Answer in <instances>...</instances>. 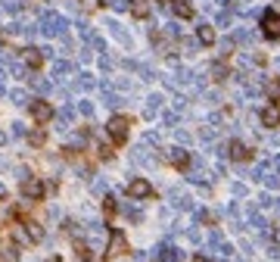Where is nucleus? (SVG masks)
<instances>
[{
    "mask_svg": "<svg viewBox=\"0 0 280 262\" xmlns=\"http://www.w3.org/2000/svg\"><path fill=\"white\" fill-rule=\"evenodd\" d=\"M128 131H131V119L128 116H112L106 122V135L112 138V144H128Z\"/></svg>",
    "mask_w": 280,
    "mask_h": 262,
    "instance_id": "nucleus-1",
    "label": "nucleus"
},
{
    "mask_svg": "<svg viewBox=\"0 0 280 262\" xmlns=\"http://www.w3.org/2000/svg\"><path fill=\"white\" fill-rule=\"evenodd\" d=\"M28 112H31V119H34L37 125H47V122L56 116L53 103H47V100H31V103H28Z\"/></svg>",
    "mask_w": 280,
    "mask_h": 262,
    "instance_id": "nucleus-2",
    "label": "nucleus"
},
{
    "mask_svg": "<svg viewBox=\"0 0 280 262\" xmlns=\"http://www.w3.org/2000/svg\"><path fill=\"white\" fill-rule=\"evenodd\" d=\"M122 253H128V237H125V231L112 228V231H109V247H106V256H109V259H116V256H122Z\"/></svg>",
    "mask_w": 280,
    "mask_h": 262,
    "instance_id": "nucleus-3",
    "label": "nucleus"
},
{
    "mask_svg": "<svg viewBox=\"0 0 280 262\" xmlns=\"http://www.w3.org/2000/svg\"><path fill=\"white\" fill-rule=\"evenodd\" d=\"M22 197L25 200H44V181L41 178H34V175H25L22 178Z\"/></svg>",
    "mask_w": 280,
    "mask_h": 262,
    "instance_id": "nucleus-4",
    "label": "nucleus"
},
{
    "mask_svg": "<svg viewBox=\"0 0 280 262\" xmlns=\"http://www.w3.org/2000/svg\"><path fill=\"white\" fill-rule=\"evenodd\" d=\"M261 31H265V37H271V41L280 37V13L277 10H265V16H261Z\"/></svg>",
    "mask_w": 280,
    "mask_h": 262,
    "instance_id": "nucleus-5",
    "label": "nucleus"
},
{
    "mask_svg": "<svg viewBox=\"0 0 280 262\" xmlns=\"http://www.w3.org/2000/svg\"><path fill=\"white\" fill-rule=\"evenodd\" d=\"M128 197H134V200H146V197H153V184H149L146 178H134L128 184Z\"/></svg>",
    "mask_w": 280,
    "mask_h": 262,
    "instance_id": "nucleus-6",
    "label": "nucleus"
},
{
    "mask_svg": "<svg viewBox=\"0 0 280 262\" xmlns=\"http://www.w3.org/2000/svg\"><path fill=\"white\" fill-rule=\"evenodd\" d=\"M228 156L237 159V162H243V159H252V150L246 144H240V141H231L228 144Z\"/></svg>",
    "mask_w": 280,
    "mask_h": 262,
    "instance_id": "nucleus-7",
    "label": "nucleus"
},
{
    "mask_svg": "<svg viewBox=\"0 0 280 262\" xmlns=\"http://www.w3.org/2000/svg\"><path fill=\"white\" fill-rule=\"evenodd\" d=\"M41 25H44V31H47V34H60V31L66 28V19H63V16H53V13H47Z\"/></svg>",
    "mask_w": 280,
    "mask_h": 262,
    "instance_id": "nucleus-8",
    "label": "nucleus"
},
{
    "mask_svg": "<svg viewBox=\"0 0 280 262\" xmlns=\"http://www.w3.org/2000/svg\"><path fill=\"white\" fill-rule=\"evenodd\" d=\"M168 162H172L175 168H187V165H190V153H187V150H181V147H175L172 153H168Z\"/></svg>",
    "mask_w": 280,
    "mask_h": 262,
    "instance_id": "nucleus-9",
    "label": "nucleus"
},
{
    "mask_svg": "<svg viewBox=\"0 0 280 262\" xmlns=\"http://www.w3.org/2000/svg\"><path fill=\"white\" fill-rule=\"evenodd\" d=\"M261 125H265V128H277L280 125V109L277 106H265V109H261Z\"/></svg>",
    "mask_w": 280,
    "mask_h": 262,
    "instance_id": "nucleus-10",
    "label": "nucleus"
},
{
    "mask_svg": "<svg viewBox=\"0 0 280 262\" xmlns=\"http://www.w3.org/2000/svg\"><path fill=\"white\" fill-rule=\"evenodd\" d=\"M172 7H175L178 19H193V16H196V10H193L190 0H172Z\"/></svg>",
    "mask_w": 280,
    "mask_h": 262,
    "instance_id": "nucleus-11",
    "label": "nucleus"
},
{
    "mask_svg": "<svg viewBox=\"0 0 280 262\" xmlns=\"http://www.w3.org/2000/svg\"><path fill=\"white\" fill-rule=\"evenodd\" d=\"M25 63H28L31 69H41V66H44V50L28 47V50H25Z\"/></svg>",
    "mask_w": 280,
    "mask_h": 262,
    "instance_id": "nucleus-12",
    "label": "nucleus"
},
{
    "mask_svg": "<svg viewBox=\"0 0 280 262\" xmlns=\"http://www.w3.org/2000/svg\"><path fill=\"white\" fill-rule=\"evenodd\" d=\"M22 228H25V234H28V240H31V243H41V240H44V228H41L37 222H25Z\"/></svg>",
    "mask_w": 280,
    "mask_h": 262,
    "instance_id": "nucleus-13",
    "label": "nucleus"
},
{
    "mask_svg": "<svg viewBox=\"0 0 280 262\" xmlns=\"http://www.w3.org/2000/svg\"><path fill=\"white\" fill-rule=\"evenodd\" d=\"M196 37H199V44L212 47V44H215V28H212V25H199V28H196Z\"/></svg>",
    "mask_w": 280,
    "mask_h": 262,
    "instance_id": "nucleus-14",
    "label": "nucleus"
},
{
    "mask_svg": "<svg viewBox=\"0 0 280 262\" xmlns=\"http://www.w3.org/2000/svg\"><path fill=\"white\" fill-rule=\"evenodd\" d=\"M131 16H134V19H146L149 16V0H131Z\"/></svg>",
    "mask_w": 280,
    "mask_h": 262,
    "instance_id": "nucleus-15",
    "label": "nucleus"
},
{
    "mask_svg": "<svg viewBox=\"0 0 280 262\" xmlns=\"http://www.w3.org/2000/svg\"><path fill=\"white\" fill-rule=\"evenodd\" d=\"M156 259H159V262H181L184 256H181V250H175V247H162Z\"/></svg>",
    "mask_w": 280,
    "mask_h": 262,
    "instance_id": "nucleus-16",
    "label": "nucleus"
},
{
    "mask_svg": "<svg viewBox=\"0 0 280 262\" xmlns=\"http://www.w3.org/2000/svg\"><path fill=\"white\" fill-rule=\"evenodd\" d=\"M44 141H47V131L44 128H34L31 135H28V144L31 147H44Z\"/></svg>",
    "mask_w": 280,
    "mask_h": 262,
    "instance_id": "nucleus-17",
    "label": "nucleus"
},
{
    "mask_svg": "<svg viewBox=\"0 0 280 262\" xmlns=\"http://www.w3.org/2000/svg\"><path fill=\"white\" fill-rule=\"evenodd\" d=\"M265 91H268L271 100H277V97H280V78H271V81L265 84Z\"/></svg>",
    "mask_w": 280,
    "mask_h": 262,
    "instance_id": "nucleus-18",
    "label": "nucleus"
},
{
    "mask_svg": "<svg viewBox=\"0 0 280 262\" xmlns=\"http://www.w3.org/2000/svg\"><path fill=\"white\" fill-rule=\"evenodd\" d=\"M224 72H228V69H224V63H215L212 66V78L215 81H224Z\"/></svg>",
    "mask_w": 280,
    "mask_h": 262,
    "instance_id": "nucleus-19",
    "label": "nucleus"
},
{
    "mask_svg": "<svg viewBox=\"0 0 280 262\" xmlns=\"http://www.w3.org/2000/svg\"><path fill=\"white\" fill-rule=\"evenodd\" d=\"M103 209H106V215H112V212H116V200H112V197H103Z\"/></svg>",
    "mask_w": 280,
    "mask_h": 262,
    "instance_id": "nucleus-20",
    "label": "nucleus"
},
{
    "mask_svg": "<svg viewBox=\"0 0 280 262\" xmlns=\"http://www.w3.org/2000/svg\"><path fill=\"white\" fill-rule=\"evenodd\" d=\"M193 262H212V259H209V256H202V253H199V256H193Z\"/></svg>",
    "mask_w": 280,
    "mask_h": 262,
    "instance_id": "nucleus-21",
    "label": "nucleus"
},
{
    "mask_svg": "<svg viewBox=\"0 0 280 262\" xmlns=\"http://www.w3.org/2000/svg\"><path fill=\"white\" fill-rule=\"evenodd\" d=\"M7 144V135H4V131H0V147H4Z\"/></svg>",
    "mask_w": 280,
    "mask_h": 262,
    "instance_id": "nucleus-22",
    "label": "nucleus"
},
{
    "mask_svg": "<svg viewBox=\"0 0 280 262\" xmlns=\"http://www.w3.org/2000/svg\"><path fill=\"white\" fill-rule=\"evenodd\" d=\"M162 4H165V0H162Z\"/></svg>",
    "mask_w": 280,
    "mask_h": 262,
    "instance_id": "nucleus-23",
    "label": "nucleus"
}]
</instances>
